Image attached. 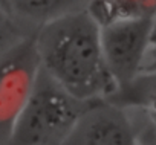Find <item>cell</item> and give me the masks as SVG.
Instances as JSON below:
<instances>
[{
  "label": "cell",
  "instance_id": "3",
  "mask_svg": "<svg viewBox=\"0 0 156 145\" xmlns=\"http://www.w3.org/2000/svg\"><path fill=\"white\" fill-rule=\"evenodd\" d=\"M38 70L32 34L17 38L0 50V145H6Z\"/></svg>",
  "mask_w": 156,
  "mask_h": 145
},
{
  "label": "cell",
  "instance_id": "6",
  "mask_svg": "<svg viewBox=\"0 0 156 145\" xmlns=\"http://www.w3.org/2000/svg\"><path fill=\"white\" fill-rule=\"evenodd\" d=\"M87 0H0L16 25L32 26V32L43 23L78 8Z\"/></svg>",
  "mask_w": 156,
  "mask_h": 145
},
{
  "label": "cell",
  "instance_id": "4",
  "mask_svg": "<svg viewBox=\"0 0 156 145\" xmlns=\"http://www.w3.org/2000/svg\"><path fill=\"white\" fill-rule=\"evenodd\" d=\"M150 25L151 16H124L100 26L104 63L116 92L141 75Z\"/></svg>",
  "mask_w": 156,
  "mask_h": 145
},
{
  "label": "cell",
  "instance_id": "1",
  "mask_svg": "<svg viewBox=\"0 0 156 145\" xmlns=\"http://www.w3.org/2000/svg\"><path fill=\"white\" fill-rule=\"evenodd\" d=\"M32 40L40 69L76 99L90 102L116 93L103 57L100 23L86 6L43 23Z\"/></svg>",
  "mask_w": 156,
  "mask_h": 145
},
{
  "label": "cell",
  "instance_id": "2",
  "mask_svg": "<svg viewBox=\"0 0 156 145\" xmlns=\"http://www.w3.org/2000/svg\"><path fill=\"white\" fill-rule=\"evenodd\" d=\"M87 104L40 69L6 145H61Z\"/></svg>",
  "mask_w": 156,
  "mask_h": 145
},
{
  "label": "cell",
  "instance_id": "5",
  "mask_svg": "<svg viewBox=\"0 0 156 145\" xmlns=\"http://www.w3.org/2000/svg\"><path fill=\"white\" fill-rule=\"evenodd\" d=\"M61 145H139L129 109L109 98L87 104Z\"/></svg>",
  "mask_w": 156,
  "mask_h": 145
},
{
  "label": "cell",
  "instance_id": "10",
  "mask_svg": "<svg viewBox=\"0 0 156 145\" xmlns=\"http://www.w3.org/2000/svg\"><path fill=\"white\" fill-rule=\"evenodd\" d=\"M150 122H151V124H153V125H154V128H156V124H154V122H153V121H150ZM154 145H156V142H154Z\"/></svg>",
  "mask_w": 156,
  "mask_h": 145
},
{
  "label": "cell",
  "instance_id": "7",
  "mask_svg": "<svg viewBox=\"0 0 156 145\" xmlns=\"http://www.w3.org/2000/svg\"><path fill=\"white\" fill-rule=\"evenodd\" d=\"M109 99L127 109H139L156 124V74H141Z\"/></svg>",
  "mask_w": 156,
  "mask_h": 145
},
{
  "label": "cell",
  "instance_id": "9",
  "mask_svg": "<svg viewBox=\"0 0 156 145\" xmlns=\"http://www.w3.org/2000/svg\"><path fill=\"white\" fill-rule=\"evenodd\" d=\"M141 74H156V12L151 16L147 52H145V58L142 63Z\"/></svg>",
  "mask_w": 156,
  "mask_h": 145
},
{
  "label": "cell",
  "instance_id": "8",
  "mask_svg": "<svg viewBox=\"0 0 156 145\" xmlns=\"http://www.w3.org/2000/svg\"><path fill=\"white\" fill-rule=\"evenodd\" d=\"M86 9L101 26L124 16H153L156 0H87Z\"/></svg>",
  "mask_w": 156,
  "mask_h": 145
}]
</instances>
